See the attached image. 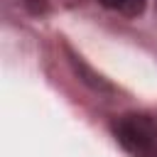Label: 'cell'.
<instances>
[{"label": "cell", "instance_id": "2", "mask_svg": "<svg viewBox=\"0 0 157 157\" xmlns=\"http://www.w3.org/2000/svg\"><path fill=\"white\" fill-rule=\"evenodd\" d=\"M103 7L118 12V15H125V17H137L145 12V5L147 0H98Z\"/></svg>", "mask_w": 157, "mask_h": 157}, {"label": "cell", "instance_id": "1", "mask_svg": "<svg viewBox=\"0 0 157 157\" xmlns=\"http://www.w3.org/2000/svg\"><path fill=\"white\" fill-rule=\"evenodd\" d=\"M118 142L135 157L157 155V115L152 113H125L113 125Z\"/></svg>", "mask_w": 157, "mask_h": 157}]
</instances>
